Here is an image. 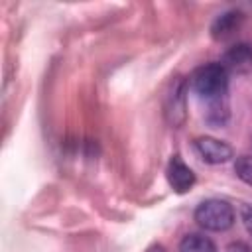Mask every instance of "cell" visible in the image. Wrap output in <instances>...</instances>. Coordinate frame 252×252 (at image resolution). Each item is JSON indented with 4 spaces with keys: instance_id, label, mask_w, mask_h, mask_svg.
<instances>
[{
    "instance_id": "cell-1",
    "label": "cell",
    "mask_w": 252,
    "mask_h": 252,
    "mask_svg": "<svg viewBox=\"0 0 252 252\" xmlns=\"http://www.w3.org/2000/svg\"><path fill=\"white\" fill-rule=\"evenodd\" d=\"M189 87L199 102L205 104L207 122L220 126L228 116V71L220 63H207L195 69L189 79Z\"/></svg>"
},
{
    "instance_id": "cell-2",
    "label": "cell",
    "mask_w": 252,
    "mask_h": 252,
    "mask_svg": "<svg viewBox=\"0 0 252 252\" xmlns=\"http://www.w3.org/2000/svg\"><path fill=\"white\" fill-rule=\"evenodd\" d=\"M195 220L205 230L222 232L234 224V209L220 199H207L195 209Z\"/></svg>"
},
{
    "instance_id": "cell-3",
    "label": "cell",
    "mask_w": 252,
    "mask_h": 252,
    "mask_svg": "<svg viewBox=\"0 0 252 252\" xmlns=\"http://www.w3.org/2000/svg\"><path fill=\"white\" fill-rule=\"evenodd\" d=\"M195 150L207 163H224L232 158V148L226 142L211 138V136L197 138L195 140Z\"/></svg>"
},
{
    "instance_id": "cell-4",
    "label": "cell",
    "mask_w": 252,
    "mask_h": 252,
    "mask_svg": "<svg viewBox=\"0 0 252 252\" xmlns=\"http://www.w3.org/2000/svg\"><path fill=\"white\" fill-rule=\"evenodd\" d=\"M165 175H167V181H169V185L175 193H185L195 183L193 169L179 156H171V159L167 163V169H165Z\"/></svg>"
},
{
    "instance_id": "cell-5",
    "label": "cell",
    "mask_w": 252,
    "mask_h": 252,
    "mask_svg": "<svg viewBox=\"0 0 252 252\" xmlns=\"http://www.w3.org/2000/svg\"><path fill=\"white\" fill-rule=\"evenodd\" d=\"M220 65L228 73H250L252 71V47L246 43H238L230 47L224 53Z\"/></svg>"
},
{
    "instance_id": "cell-6",
    "label": "cell",
    "mask_w": 252,
    "mask_h": 252,
    "mask_svg": "<svg viewBox=\"0 0 252 252\" xmlns=\"http://www.w3.org/2000/svg\"><path fill=\"white\" fill-rule=\"evenodd\" d=\"M242 14L240 12H224L222 16H219L215 22H213V28H211V33L215 39H224L228 35H232V32L238 30L240 22H242Z\"/></svg>"
},
{
    "instance_id": "cell-7",
    "label": "cell",
    "mask_w": 252,
    "mask_h": 252,
    "mask_svg": "<svg viewBox=\"0 0 252 252\" xmlns=\"http://www.w3.org/2000/svg\"><path fill=\"white\" fill-rule=\"evenodd\" d=\"M179 252H217V246L205 234L191 232L179 242Z\"/></svg>"
},
{
    "instance_id": "cell-8",
    "label": "cell",
    "mask_w": 252,
    "mask_h": 252,
    "mask_svg": "<svg viewBox=\"0 0 252 252\" xmlns=\"http://www.w3.org/2000/svg\"><path fill=\"white\" fill-rule=\"evenodd\" d=\"M234 171H236V175L246 185H252V156H240V158H236Z\"/></svg>"
},
{
    "instance_id": "cell-9",
    "label": "cell",
    "mask_w": 252,
    "mask_h": 252,
    "mask_svg": "<svg viewBox=\"0 0 252 252\" xmlns=\"http://www.w3.org/2000/svg\"><path fill=\"white\" fill-rule=\"evenodd\" d=\"M224 252H252V248L248 244H244V242H232V244L226 246Z\"/></svg>"
},
{
    "instance_id": "cell-10",
    "label": "cell",
    "mask_w": 252,
    "mask_h": 252,
    "mask_svg": "<svg viewBox=\"0 0 252 252\" xmlns=\"http://www.w3.org/2000/svg\"><path fill=\"white\" fill-rule=\"evenodd\" d=\"M244 224H246L248 232L252 234V209H244Z\"/></svg>"
}]
</instances>
